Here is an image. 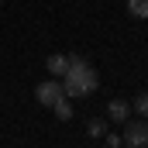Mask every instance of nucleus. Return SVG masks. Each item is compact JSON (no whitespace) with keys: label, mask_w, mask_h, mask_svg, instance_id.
Listing matches in <instances>:
<instances>
[{"label":"nucleus","mask_w":148,"mask_h":148,"mask_svg":"<svg viewBox=\"0 0 148 148\" xmlns=\"http://www.w3.org/2000/svg\"><path fill=\"white\" fill-rule=\"evenodd\" d=\"M100 86V76L97 69L83 59V55H69V69L62 76V93L69 100H83V97H93Z\"/></svg>","instance_id":"1"},{"label":"nucleus","mask_w":148,"mask_h":148,"mask_svg":"<svg viewBox=\"0 0 148 148\" xmlns=\"http://www.w3.org/2000/svg\"><path fill=\"white\" fill-rule=\"evenodd\" d=\"M121 141L127 148H148V121L145 117H127L124 121V134H121Z\"/></svg>","instance_id":"2"},{"label":"nucleus","mask_w":148,"mask_h":148,"mask_svg":"<svg viewBox=\"0 0 148 148\" xmlns=\"http://www.w3.org/2000/svg\"><path fill=\"white\" fill-rule=\"evenodd\" d=\"M59 97H66V93H62V79H45V83L35 86V100L41 107H52Z\"/></svg>","instance_id":"3"},{"label":"nucleus","mask_w":148,"mask_h":148,"mask_svg":"<svg viewBox=\"0 0 148 148\" xmlns=\"http://www.w3.org/2000/svg\"><path fill=\"white\" fill-rule=\"evenodd\" d=\"M107 117H110L114 124H124V121L131 117V103H127V100H110V103H107Z\"/></svg>","instance_id":"4"},{"label":"nucleus","mask_w":148,"mask_h":148,"mask_svg":"<svg viewBox=\"0 0 148 148\" xmlns=\"http://www.w3.org/2000/svg\"><path fill=\"white\" fill-rule=\"evenodd\" d=\"M45 69L52 73V79H62L66 69H69V55H48L45 59Z\"/></svg>","instance_id":"5"},{"label":"nucleus","mask_w":148,"mask_h":148,"mask_svg":"<svg viewBox=\"0 0 148 148\" xmlns=\"http://www.w3.org/2000/svg\"><path fill=\"white\" fill-rule=\"evenodd\" d=\"M52 110H55L59 121H69V117H73V103H69V97H59V100L52 103Z\"/></svg>","instance_id":"6"},{"label":"nucleus","mask_w":148,"mask_h":148,"mask_svg":"<svg viewBox=\"0 0 148 148\" xmlns=\"http://www.w3.org/2000/svg\"><path fill=\"white\" fill-rule=\"evenodd\" d=\"M127 14L138 21H148V0H127Z\"/></svg>","instance_id":"7"},{"label":"nucleus","mask_w":148,"mask_h":148,"mask_svg":"<svg viewBox=\"0 0 148 148\" xmlns=\"http://www.w3.org/2000/svg\"><path fill=\"white\" fill-rule=\"evenodd\" d=\"M131 114H138V117H148V90H141V93L134 97V103H131Z\"/></svg>","instance_id":"8"},{"label":"nucleus","mask_w":148,"mask_h":148,"mask_svg":"<svg viewBox=\"0 0 148 148\" xmlns=\"http://www.w3.org/2000/svg\"><path fill=\"white\" fill-rule=\"evenodd\" d=\"M86 131H90V138H103V134H107V121H103V117H93V121L86 124Z\"/></svg>","instance_id":"9"},{"label":"nucleus","mask_w":148,"mask_h":148,"mask_svg":"<svg viewBox=\"0 0 148 148\" xmlns=\"http://www.w3.org/2000/svg\"><path fill=\"white\" fill-rule=\"evenodd\" d=\"M103 145H107V148H121L124 141H121V134H107V141H103Z\"/></svg>","instance_id":"10"}]
</instances>
